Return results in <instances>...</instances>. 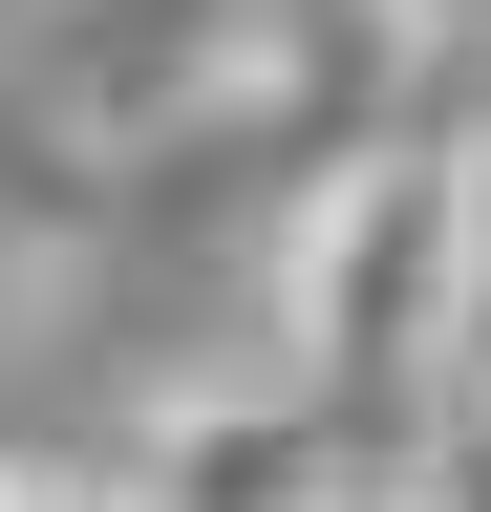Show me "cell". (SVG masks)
<instances>
[{
  "mask_svg": "<svg viewBox=\"0 0 491 512\" xmlns=\"http://www.w3.org/2000/svg\"><path fill=\"white\" fill-rule=\"evenodd\" d=\"M278 363L321 384L363 448L470 363V128H342L278 214Z\"/></svg>",
  "mask_w": 491,
  "mask_h": 512,
  "instance_id": "1",
  "label": "cell"
},
{
  "mask_svg": "<svg viewBox=\"0 0 491 512\" xmlns=\"http://www.w3.org/2000/svg\"><path fill=\"white\" fill-rule=\"evenodd\" d=\"M470 363H491V150H470Z\"/></svg>",
  "mask_w": 491,
  "mask_h": 512,
  "instance_id": "5",
  "label": "cell"
},
{
  "mask_svg": "<svg viewBox=\"0 0 491 512\" xmlns=\"http://www.w3.org/2000/svg\"><path fill=\"white\" fill-rule=\"evenodd\" d=\"M299 86H321V22L299 0H65V43H43L65 171H171L214 128H278Z\"/></svg>",
  "mask_w": 491,
  "mask_h": 512,
  "instance_id": "2",
  "label": "cell"
},
{
  "mask_svg": "<svg viewBox=\"0 0 491 512\" xmlns=\"http://www.w3.org/2000/svg\"><path fill=\"white\" fill-rule=\"evenodd\" d=\"M363 448L299 363H257V384H171V406L129 427V512H363Z\"/></svg>",
  "mask_w": 491,
  "mask_h": 512,
  "instance_id": "3",
  "label": "cell"
},
{
  "mask_svg": "<svg viewBox=\"0 0 491 512\" xmlns=\"http://www.w3.org/2000/svg\"><path fill=\"white\" fill-rule=\"evenodd\" d=\"M385 512H491V363H449L385 448Z\"/></svg>",
  "mask_w": 491,
  "mask_h": 512,
  "instance_id": "4",
  "label": "cell"
}]
</instances>
